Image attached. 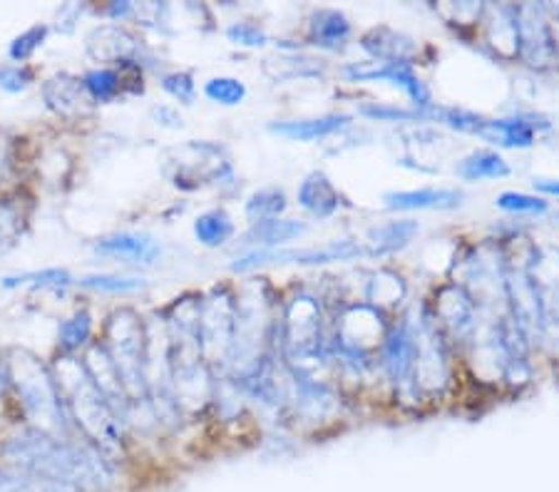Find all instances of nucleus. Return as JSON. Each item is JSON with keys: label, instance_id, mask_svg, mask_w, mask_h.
<instances>
[{"label": "nucleus", "instance_id": "nucleus-14", "mask_svg": "<svg viewBox=\"0 0 559 492\" xmlns=\"http://www.w3.org/2000/svg\"><path fill=\"white\" fill-rule=\"evenodd\" d=\"M50 35V28L45 23H35L31 25V28H25L21 35H15V38L11 40V45H8V58H11L15 65H25L35 52H38L45 40H48Z\"/></svg>", "mask_w": 559, "mask_h": 492}, {"label": "nucleus", "instance_id": "nucleus-8", "mask_svg": "<svg viewBox=\"0 0 559 492\" xmlns=\"http://www.w3.org/2000/svg\"><path fill=\"white\" fill-rule=\"evenodd\" d=\"M83 363H85L87 373L93 375L95 386L100 388L105 400L110 403L112 410L117 413V418H120V410L128 408V393H124L120 375H117L115 363L110 361V356H107L103 341L87 346Z\"/></svg>", "mask_w": 559, "mask_h": 492}, {"label": "nucleus", "instance_id": "nucleus-25", "mask_svg": "<svg viewBox=\"0 0 559 492\" xmlns=\"http://www.w3.org/2000/svg\"><path fill=\"white\" fill-rule=\"evenodd\" d=\"M498 204H500L502 209H512V212H518V209H539L537 202H532V200H527V196H520V194H502L500 200H498Z\"/></svg>", "mask_w": 559, "mask_h": 492}, {"label": "nucleus", "instance_id": "nucleus-24", "mask_svg": "<svg viewBox=\"0 0 559 492\" xmlns=\"http://www.w3.org/2000/svg\"><path fill=\"white\" fill-rule=\"evenodd\" d=\"M229 38L237 45H249V48H254V45L264 43V33L254 28V25H249V23H239V25H231V28H229Z\"/></svg>", "mask_w": 559, "mask_h": 492}, {"label": "nucleus", "instance_id": "nucleus-3", "mask_svg": "<svg viewBox=\"0 0 559 492\" xmlns=\"http://www.w3.org/2000/svg\"><path fill=\"white\" fill-rule=\"evenodd\" d=\"M3 365L25 418L31 420V428L62 437V441H72V423L50 365H45L28 348H11Z\"/></svg>", "mask_w": 559, "mask_h": 492}, {"label": "nucleus", "instance_id": "nucleus-5", "mask_svg": "<svg viewBox=\"0 0 559 492\" xmlns=\"http://www.w3.org/2000/svg\"><path fill=\"white\" fill-rule=\"evenodd\" d=\"M43 103L62 120H83L93 112V100L85 93L83 77L70 73H56L45 80Z\"/></svg>", "mask_w": 559, "mask_h": 492}, {"label": "nucleus", "instance_id": "nucleus-1", "mask_svg": "<svg viewBox=\"0 0 559 492\" xmlns=\"http://www.w3.org/2000/svg\"><path fill=\"white\" fill-rule=\"evenodd\" d=\"M0 458L28 476L66 482L80 492H107L112 470L105 455L90 443H72L35 428H23L0 441Z\"/></svg>", "mask_w": 559, "mask_h": 492}, {"label": "nucleus", "instance_id": "nucleus-21", "mask_svg": "<svg viewBox=\"0 0 559 492\" xmlns=\"http://www.w3.org/2000/svg\"><path fill=\"white\" fill-rule=\"evenodd\" d=\"M282 209H284V194L274 192V190L257 192L247 204L249 217H254V219L259 217V221H264L266 217H272V214L282 212Z\"/></svg>", "mask_w": 559, "mask_h": 492}, {"label": "nucleus", "instance_id": "nucleus-26", "mask_svg": "<svg viewBox=\"0 0 559 492\" xmlns=\"http://www.w3.org/2000/svg\"><path fill=\"white\" fill-rule=\"evenodd\" d=\"M132 3H128V0H115V3H110L105 8V15L112 17V21H124V17L132 15Z\"/></svg>", "mask_w": 559, "mask_h": 492}, {"label": "nucleus", "instance_id": "nucleus-27", "mask_svg": "<svg viewBox=\"0 0 559 492\" xmlns=\"http://www.w3.org/2000/svg\"><path fill=\"white\" fill-rule=\"evenodd\" d=\"M155 118H157L162 124H169V128H179V124H182V120H179L177 115H175L173 110H169V107H157Z\"/></svg>", "mask_w": 559, "mask_h": 492}, {"label": "nucleus", "instance_id": "nucleus-15", "mask_svg": "<svg viewBox=\"0 0 559 492\" xmlns=\"http://www.w3.org/2000/svg\"><path fill=\"white\" fill-rule=\"evenodd\" d=\"M83 289L103 291V293H134L142 291L144 284L142 279H132V276H115V274H90L78 281Z\"/></svg>", "mask_w": 559, "mask_h": 492}, {"label": "nucleus", "instance_id": "nucleus-4", "mask_svg": "<svg viewBox=\"0 0 559 492\" xmlns=\"http://www.w3.org/2000/svg\"><path fill=\"white\" fill-rule=\"evenodd\" d=\"M103 346L107 356H110V361L115 363L128 398H138L140 393L147 388V381H144V358H147V348H144L140 319L134 316L130 309L115 311L105 324Z\"/></svg>", "mask_w": 559, "mask_h": 492}, {"label": "nucleus", "instance_id": "nucleus-29", "mask_svg": "<svg viewBox=\"0 0 559 492\" xmlns=\"http://www.w3.org/2000/svg\"><path fill=\"white\" fill-rule=\"evenodd\" d=\"M8 386H11V381H8V371H5V365L0 363V396H3Z\"/></svg>", "mask_w": 559, "mask_h": 492}, {"label": "nucleus", "instance_id": "nucleus-2", "mask_svg": "<svg viewBox=\"0 0 559 492\" xmlns=\"http://www.w3.org/2000/svg\"><path fill=\"white\" fill-rule=\"evenodd\" d=\"M50 371L56 375L70 423L107 458V453L120 447V418L105 400L100 388L95 386L85 363L78 361L75 356L62 353Z\"/></svg>", "mask_w": 559, "mask_h": 492}, {"label": "nucleus", "instance_id": "nucleus-23", "mask_svg": "<svg viewBox=\"0 0 559 492\" xmlns=\"http://www.w3.org/2000/svg\"><path fill=\"white\" fill-rule=\"evenodd\" d=\"M83 13H85V5L83 3H66V5H60L58 23H56L58 33L70 35L72 31H75V25H78L80 17H83Z\"/></svg>", "mask_w": 559, "mask_h": 492}, {"label": "nucleus", "instance_id": "nucleus-22", "mask_svg": "<svg viewBox=\"0 0 559 492\" xmlns=\"http://www.w3.org/2000/svg\"><path fill=\"white\" fill-rule=\"evenodd\" d=\"M162 87L167 89L169 95L177 97L179 103H192L194 100V83L192 77L187 73H173V75H165L162 77Z\"/></svg>", "mask_w": 559, "mask_h": 492}, {"label": "nucleus", "instance_id": "nucleus-11", "mask_svg": "<svg viewBox=\"0 0 559 492\" xmlns=\"http://www.w3.org/2000/svg\"><path fill=\"white\" fill-rule=\"evenodd\" d=\"M90 336H93V316H90L87 309H78L72 316L62 319L58 326V346L62 353L72 356L80 348L90 344Z\"/></svg>", "mask_w": 559, "mask_h": 492}, {"label": "nucleus", "instance_id": "nucleus-13", "mask_svg": "<svg viewBox=\"0 0 559 492\" xmlns=\"http://www.w3.org/2000/svg\"><path fill=\"white\" fill-rule=\"evenodd\" d=\"M194 235L204 247H222L234 235V224L224 212L212 209L194 221Z\"/></svg>", "mask_w": 559, "mask_h": 492}, {"label": "nucleus", "instance_id": "nucleus-10", "mask_svg": "<svg viewBox=\"0 0 559 492\" xmlns=\"http://www.w3.org/2000/svg\"><path fill=\"white\" fill-rule=\"evenodd\" d=\"M75 281L68 268H43V272H28L17 276H5L0 279L3 289H50V291H66L68 286Z\"/></svg>", "mask_w": 559, "mask_h": 492}, {"label": "nucleus", "instance_id": "nucleus-6", "mask_svg": "<svg viewBox=\"0 0 559 492\" xmlns=\"http://www.w3.org/2000/svg\"><path fill=\"white\" fill-rule=\"evenodd\" d=\"M85 50L95 62H112V65H122V62H138L140 65L142 56L140 40L120 25H97L90 31Z\"/></svg>", "mask_w": 559, "mask_h": 492}, {"label": "nucleus", "instance_id": "nucleus-20", "mask_svg": "<svg viewBox=\"0 0 559 492\" xmlns=\"http://www.w3.org/2000/svg\"><path fill=\"white\" fill-rule=\"evenodd\" d=\"M35 83V73L28 65H0V89L8 95L25 93Z\"/></svg>", "mask_w": 559, "mask_h": 492}, {"label": "nucleus", "instance_id": "nucleus-7", "mask_svg": "<svg viewBox=\"0 0 559 492\" xmlns=\"http://www.w3.org/2000/svg\"><path fill=\"white\" fill-rule=\"evenodd\" d=\"M93 252L97 256L107 259H120L124 264H142L150 266L157 262L162 254L159 244L147 235H134V231H120V235H110L97 239L93 244Z\"/></svg>", "mask_w": 559, "mask_h": 492}, {"label": "nucleus", "instance_id": "nucleus-28", "mask_svg": "<svg viewBox=\"0 0 559 492\" xmlns=\"http://www.w3.org/2000/svg\"><path fill=\"white\" fill-rule=\"evenodd\" d=\"M5 165H8V142L0 140V175L5 172Z\"/></svg>", "mask_w": 559, "mask_h": 492}, {"label": "nucleus", "instance_id": "nucleus-12", "mask_svg": "<svg viewBox=\"0 0 559 492\" xmlns=\"http://www.w3.org/2000/svg\"><path fill=\"white\" fill-rule=\"evenodd\" d=\"M0 492H80L66 482H52L28 476L17 468H3L0 465Z\"/></svg>", "mask_w": 559, "mask_h": 492}, {"label": "nucleus", "instance_id": "nucleus-18", "mask_svg": "<svg viewBox=\"0 0 559 492\" xmlns=\"http://www.w3.org/2000/svg\"><path fill=\"white\" fill-rule=\"evenodd\" d=\"M204 95L210 97L212 103L231 107V105H239L241 100H245L247 87L234 77H214L204 85Z\"/></svg>", "mask_w": 559, "mask_h": 492}, {"label": "nucleus", "instance_id": "nucleus-16", "mask_svg": "<svg viewBox=\"0 0 559 492\" xmlns=\"http://www.w3.org/2000/svg\"><path fill=\"white\" fill-rule=\"evenodd\" d=\"M393 207L413 209V207H453L460 200L455 192H405L388 196Z\"/></svg>", "mask_w": 559, "mask_h": 492}, {"label": "nucleus", "instance_id": "nucleus-19", "mask_svg": "<svg viewBox=\"0 0 559 492\" xmlns=\"http://www.w3.org/2000/svg\"><path fill=\"white\" fill-rule=\"evenodd\" d=\"M23 231V212L13 200H0V247H11Z\"/></svg>", "mask_w": 559, "mask_h": 492}, {"label": "nucleus", "instance_id": "nucleus-17", "mask_svg": "<svg viewBox=\"0 0 559 492\" xmlns=\"http://www.w3.org/2000/svg\"><path fill=\"white\" fill-rule=\"evenodd\" d=\"M299 231H301V227H296V224H292V221L264 219L249 231L247 241H257V244H276V241L292 239L294 235H299Z\"/></svg>", "mask_w": 559, "mask_h": 492}, {"label": "nucleus", "instance_id": "nucleus-9", "mask_svg": "<svg viewBox=\"0 0 559 492\" xmlns=\"http://www.w3.org/2000/svg\"><path fill=\"white\" fill-rule=\"evenodd\" d=\"M83 87L93 105H107L128 89L122 68H93L83 75Z\"/></svg>", "mask_w": 559, "mask_h": 492}]
</instances>
